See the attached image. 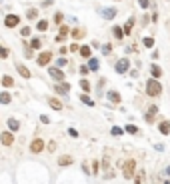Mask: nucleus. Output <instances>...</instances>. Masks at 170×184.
I'll use <instances>...</instances> for the list:
<instances>
[{
    "label": "nucleus",
    "instance_id": "25",
    "mask_svg": "<svg viewBox=\"0 0 170 184\" xmlns=\"http://www.w3.org/2000/svg\"><path fill=\"white\" fill-rule=\"evenodd\" d=\"M112 30H114V36H116L118 40H120L122 36H124V30H122V28H118V26H114V28H112Z\"/></svg>",
    "mask_w": 170,
    "mask_h": 184
},
{
    "label": "nucleus",
    "instance_id": "23",
    "mask_svg": "<svg viewBox=\"0 0 170 184\" xmlns=\"http://www.w3.org/2000/svg\"><path fill=\"white\" fill-rule=\"evenodd\" d=\"M30 46H32V48H36V50H38L40 46H42V40H40V38H32V40H30Z\"/></svg>",
    "mask_w": 170,
    "mask_h": 184
},
{
    "label": "nucleus",
    "instance_id": "43",
    "mask_svg": "<svg viewBox=\"0 0 170 184\" xmlns=\"http://www.w3.org/2000/svg\"><path fill=\"white\" fill-rule=\"evenodd\" d=\"M70 50H72V52H78V50H80V46H78V44H72V46H70Z\"/></svg>",
    "mask_w": 170,
    "mask_h": 184
},
{
    "label": "nucleus",
    "instance_id": "40",
    "mask_svg": "<svg viewBox=\"0 0 170 184\" xmlns=\"http://www.w3.org/2000/svg\"><path fill=\"white\" fill-rule=\"evenodd\" d=\"M138 4H140L142 8H148V0H138Z\"/></svg>",
    "mask_w": 170,
    "mask_h": 184
},
{
    "label": "nucleus",
    "instance_id": "27",
    "mask_svg": "<svg viewBox=\"0 0 170 184\" xmlns=\"http://www.w3.org/2000/svg\"><path fill=\"white\" fill-rule=\"evenodd\" d=\"M144 46L152 48V46H154V38H150V36H146V38H144Z\"/></svg>",
    "mask_w": 170,
    "mask_h": 184
},
{
    "label": "nucleus",
    "instance_id": "1",
    "mask_svg": "<svg viewBox=\"0 0 170 184\" xmlns=\"http://www.w3.org/2000/svg\"><path fill=\"white\" fill-rule=\"evenodd\" d=\"M160 92H162V84L156 78H152V80L146 82V94L148 96H160Z\"/></svg>",
    "mask_w": 170,
    "mask_h": 184
},
{
    "label": "nucleus",
    "instance_id": "32",
    "mask_svg": "<svg viewBox=\"0 0 170 184\" xmlns=\"http://www.w3.org/2000/svg\"><path fill=\"white\" fill-rule=\"evenodd\" d=\"M0 58H8V50L4 46H0Z\"/></svg>",
    "mask_w": 170,
    "mask_h": 184
},
{
    "label": "nucleus",
    "instance_id": "18",
    "mask_svg": "<svg viewBox=\"0 0 170 184\" xmlns=\"http://www.w3.org/2000/svg\"><path fill=\"white\" fill-rule=\"evenodd\" d=\"M8 126H10V130H18V128H20V122L16 120V118H10V120H8Z\"/></svg>",
    "mask_w": 170,
    "mask_h": 184
},
{
    "label": "nucleus",
    "instance_id": "37",
    "mask_svg": "<svg viewBox=\"0 0 170 184\" xmlns=\"http://www.w3.org/2000/svg\"><path fill=\"white\" fill-rule=\"evenodd\" d=\"M72 36H74V38L78 40V38H80V36H82V30H78V28H76V30H74V32H72Z\"/></svg>",
    "mask_w": 170,
    "mask_h": 184
},
{
    "label": "nucleus",
    "instance_id": "28",
    "mask_svg": "<svg viewBox=\"0 0 170 184\" xmlns=\"http://www.w3.org/2000/svg\"><path fill=\"white\" fill-rule=\"evenodd\" d=\"M80 100H82L84 104H86V106H94V104H92V100H90V98H88L86 94H82V96H80Z\"/></svg>",
    "mask_w": 170,
    "mask_h": 184
},
{
    "label": "nucleus",
    "instance_id": "17",
    "mask_svg": "<svg viewBox=\"0 0 170 184\" xmlns=\"http://www.w3.org/2000/svg\"><path fill=\"white\" fill-rule=\"evenodd\" d=\"M36 28H38L40 32H44V30H48V20H38V24H36Z\"/></svg>",
    "mask_w": 170,
    "mask_h": 184
},
{
    "label": "nucleus",
    "instance_id": "2",
    "mask_svg": "<svg viewBox=\"0 0 170 184\" xmlns=\"http://www.w3.org/2000/svg\"><path fill=\"white\" fill-rule=\"evenodd\" d=\"M134 172H136V162L130 158V160H126V162L122 164V174H124V178H132Z\"/></svg>",
    "mask_w": 170,
    "mask_h": 184
},
{
    "label": "nucleus",
    "instance_id": "15",
    "mask_svg": "<svg viewBox=\"0 0 170 184\" xmlns=\"http://www.w3.org/2000/svg\"><path fill=\"white\" fill-rule=\"evenodd\" d=\"M88 68H90V70H94V72H96L98 68H100V62H98L96 58H90V62H88Z\"/></svg>",
    "mask_w": 170,
    "mask_h": 184
},
{
    "label": "nucleus",
    "instance_id": "45",
    "mask_svg": "<svg viewBox=\"0 0 170 184\" xmlns=\"http://www.w3.org/2000/svg\"><path fill=\"white\" fill-rule=\"evenodd\" d=\"M56 148V142H48V150H54Z\"/></svg>",
    "mask_w": 170,
    "mask_h": 184
},
{
    "label": "nucleus",
    "instance_id": "21",
    "mask_svg": "<svg viewBox=\"0 0 170 184\" xmlns=\"http://www.w3.org/2000/svg\"><path fill=\"white\" fill-rule=\"evenodd\" d=\"M108 100H112V102H120V94L118 92H108Z\"/></svg>",
    "mask_w": 170,
    "mask_h": 184
},
{
    "label": "nucleus",
    "instance_id": "16",
    "mask_svg": "<svg viewBox=\"0 0 170 184\" xmlns=\"http://www.w3.org/2000/svg\"><path fill=\"white\" fill-rule=\"evenodd\" d=\"M10 100H12V98H10L8 92H0V102H2V104H10Z\"/></svg>",
    "mask_w": 170,
    "mask_h": 184
},
{
    "label": "nucleus",
    "instance_id": "44",
    "mask_svg": "<svg viewBox=\"0 0 170 184\" xmlns=\"http://www.w3.org/2000/svg\"><path fill=\"white\" fill-rule=\"evenodd\" d=\"M54 20H56V22H62V14H60V12H58V14L54 16Z\"/></svg>",
    "mask_w": 170,
    "mask_h": 184
},
{
    "label": "nucleus",
    "instance_id": "19",
    "mask_svg": "<svg viewBox=\"0 0 170 184\" xmlns=\"http://www.w3.org/2000/svg\"><path fill=\"white\" fill-rule=\"evenodd\" d=\"M150 72H152V76H154V78L162 76V70H160L158 66H156V64H152V66H150Z\"/></svg>",
    "mask_w": 170,
    "mask_h": 184
},
{
    "label": "nucleus",
    "instance_id": "12",
    "mask_svg": "<svg viewBox=\"0 0 170 184\" xmlns=\"http://www.w3.org/2000/svg\"><path fill=\"white\" fill-rule=\"evenodd\" d=\"M54 90L58 92V94H68V90H70V86H68V84L64 82V84H58V86H54Z\"/></svg>",
    "mask_w": 170,
    "mask_h": 184
},
{
    "label": "nucleus",
    "instance_id": "46",
    "mask_svg": "<svg viewBox=\"0 0 170 184\" xmlns=\"http://www.w3.org/2000/svg\"><path fill=\"white\" fill-rule=\"evenodd\" d=\"M166 174H170V166H168V168H166Z\"/></svg>",
    "mask_w": 170,
    "mask_h": 184
},
{
    "label": "nucleus",
    "instance_id": "36",
    "mask_svg": "<svg viewBox=\"0 0 170 184\" xmlns=\"http://www.w3.org/2000/svg\"><path fill=\"white\" fill-rule=\"evenodd\" d=\"M142 176H144V172H138V176H136L134 184H142Z\"/></svg>",
    "mask_w": 170,
    "mask_h": 184
},
{
    "label": "nucleus",
    "instance_id": "38",
    "mask_svg": "<svg viewBox=\"0 0 170 184\" xmlns=\"http://www.w3.org/2000/svg\"><path fill=\"white\" fill-rule=\"evenodd\" d=\"M68 134L72 136V138H78V132H76V130H74V128H70V130H68Z\"/></svg>",
    "mask_w": 170,
    "mask_h": 184
},
{
    "label": "nucleus",
    "instance_id": "13",
    "mask_svg": "<svg viewBox=\"0 0 170 184\" xmlns=\"http://www.w3.org/2000/svg\"><path fill=\"white\" fill-rule=\"evenodd\" d=\"M58 164L60 166H70V164H72V158H70V156H60V158H58Z\"/></svg>",
    "mask_w": 170,
    "mask_h": 184
},
{
    "label": "nucleus",
    "instance_id": "6",
    "mask_svg": "<svg viewBox=\"0 0 170 184\" xmlns=\"http://www.w3.org/2000/svg\"><path fill=\"white\" fill-rule=\"evenodd\" d=\"M50 60H52V54H50V52H42V54H38L36 62H38V66H48Z\"/></svg>",
    "mask_w": 170,
    "mask_h": 184
},
{
    "label": "nucleus",
    "instance_id": "30",
    "mask_svg": "<svg viewBox=\"0 0 170 184\" xmlns=\"http://www.w3.org/2000/svg\"><path fill=\"white\" fill-rule=\"evenodd\" d=\"M80 88H82L84 92H88V90H90V84H88V80H82V82H80Z\"/></svg>",
    "mask_w": 170,
    "mask_h": 184
},
{
    "label": "nucleus",
    "instance_id": "26",
    "mask_svg": "<svg viewBox=\"0 0 170 184\" xmlns=\"http://www.w3.org/2000/svg\"><path fill=\"white\" fill-rule=\"evenodd\" d=\"M26 16H28V20H32V18H36L38 16V10H34V8H30L28 12H26Z\"/></svg>",
    "mask_w": 170,
    "mask_h": 184
},
{
    "label": "nucleus",
    "instance_id": "42",
    "mask_svg": "<svg viewBox=\"0 0 170 184\" xmlns=\"http://www.w3.org/2000/svg\"><path fill=\"white\" fill-rule=\"evenodd\" d=\"M62 66H66V58H60L58 60V68H62Z\"/></svg>",
    "mask_w": 170,
    "mask_h": 184
},
{
    "label": "nucleus",
    "instance_id": "47",
    "mask_svg": "<svg viewBox=\"0 0 170 184\" xmlns=\"http://www.w3.org/2000/svg\"><path fill=\"white\" fill-rule=\"evenodd\" d=\"M164 184H170V182H164Z\"/></svg>",
    "mask_w": 170,
    "mask_h": 184
},
{
    "label": "nucleus",
    "instance_id": "8",
    "mask_svg": "<svg viewBox=\"0 0 170 184\" xmlns=\"http://www.w3.org/2000/svg\"><path fill=\"white\" fill-rule=\"evenodd\" d=\"M48 72H50V76H52L54 80H64V72H62V70H60L58 66H56V68H50Z\"/></svg>",
    "mask_w": 170,
    "mask_h": 184
},
{
    "label": "nucleus",
    "instance_id": "24",
    "mask_svg": "<svg viewBox=\"0 0 170 184\" xmlns=\"http://www.w3.org/2000/svg\"><path fill=\"white\" fill-rule=\"evenodd\" d=\"M80 54L84 58H90V46H80Z\"/></svg>",
    "mask_w": 170,
    "mask_h": 184
},
{
    "label": "nucleus",
    "instance_id": "34",
    "mask_svg": "<svg viewBox=\"0 0 170 184\" xmlns=\"http://www.w3.org/2000/svg\"><path fill=\"white\" fill-rule=\"evenodd\" d=\"M88 72H90V68L88 66H80V74H82V76H86Z\"/></svg>",
    "mask_w": 170,
    "mask_h": 184
},
{
    "label": "nucleus",
    "instance_id": "35",
    "mask_svg": "<svg viewBox=\"0 0 170 184\" xmlns=\"http://www.w3.org/2000/svg\"><path fill=\"white\" fill-rule=\"evenodd\" d=\"M20 34H22V36H28L30 34V26H24V28L20 30Z\"/></svg>",
    "mask_w": 170,
    "mask_h": 184
},
{
    "label": "nucleus",
    "instance_id": "20",
    "mask_svg": "<svg viewBox=\"0 0 170 184\" xmlns=\"http://www.w3.org/2000/svg\"><path fill=\"white\" fill-rule=\"evenodd\" d=\"M160 132L162 134H170V122H160Z\"/></svg>",
    "mask_w": 170,
    "mask_h": 184
},
{
    "label": "nucleus",
    "instance_id": "11",
    "mask_svg": "<svg viewBox=\"0 0 170 184\" xmlns=\"http://www.w3.org/2000/svg\"><path fill=\"white\" fill-rule=\"evenodd\" d=\"M48 104H50V108H54V110H62V102H60L58 98H48Z\"/></svg>",
    "mask_w": 170,
    "mask_h": 184
},
{
    "label": "nucleus",
    "instance_id": "22",
    "mask_svg": "<svg viewBox=\"0 0 170 184\" xmlns=\"http://www.w3.org/2000/svg\"><path fill=\"white\" fill-rule=\"evenodd\" d=\"M2 84H4L6 88H12V86H14V80H12L10 76H4V78H2Z\"/></svg>",
    "mask_w": 170,
    "mask_h": 184
},
{
    "label": "nucleus",
    "instance_id": "9",
    "mask_svg": "<svg viewBox=\"0 0 170 184\" xmlns=\"http://www.w3.org/2000/svg\"><path fill=\"white\" fill-rule=\"evenodd\" d=\"M16 70H18V72H20V76H22V78H30V76H32V74H30V70H28V68H26L24 66V64H16Z\"/></svg>",
    "mask_w": 170,
    "mask_h": 184
},
{
    "label": "nucleus",
    "instance_id": "39",
    "mask_svg": "<svg viewBox=\"0 0 170 184\" xmlns=\"http://www.w3.org/2000/svg\"><path fill=\"white\" fill-rule=\"evenodd\" d=\"M60 34H62V36H66V34H68V26H60Z\"/></svg>",
    "mask_w": 170,
    "mask_h": 184
},
{
    "label": "nucleus",
    "instance_id": "4",
    "mask_svg": "<svg viewBox=\"0 0 170 184\" xmlns=\"http://www.w3.org/2000/svg\"><path fill=\"white\" fill-rule=\"evenodd\" d=\"M18 24H20V16H16V14H8L4 18V26L6 28H16Z\"/></svg>",
    "mask_w": 170,
    "mask_h": 184
},
{
    "label": "nucleus",
    "instance_id": "31",
    "mask_svg": "<svg viewBox=\"0 0 170 184\" xmlns=\"http://www.w3.org/2000/svg\"><path fill=\"white\" fill-rule=\"evenodd\" d=\"M98 168H100V162L94 160V162H92V172H94V174H98Z\"/></svg>",
    "mask_w": 170,
    "mask_h": 184
},
{
    "label": "nucleus",
    "instance_id": "5",
    "mask_svg": "<svg viewBox=\"0 0 170 184\" xmlns=\"http://www.w3.org/2000/svg\"><path fill=\"white\" fill-rule=\"evenodd\" d=\"M128 68H130V62H128V58H120V60L116 62V72H118V74L128 72Z\"/></svg>",
    "mask_w": 170,
    "mask_h": 184
},
{
    "label": "nucleus",
    "instance_id": "14",
    "mask_svg": "<svg viewBox=\"0 0 170 184\" xmlns=\"http://www.w3.org/2000/svg\"><path fill=\"white\" fill-rule=\"evenodd\" d=\"M132 26H134V18H132V16H130V18H128L126 22H124V32H126V34H130Z\"/></svg>",
    "mask_w": 170,
    "mask_h": 184
},
{
    "label": "nucleus",
    "instance_id": "3",
    "mask_svg": "<svg viewBox=\"0 0 170 184\" xmlns=\"http://www.w3.org/2000/svg\"><path fill=\"white\" fill-rule=\"evenodd\" d=\"M42 150H44V140L42 138H34V140L30 142V152H32V154H40Z\"/></svg>",
    "mask_w": 170,
    "mask_h": 184
},
{
    "label": "nucleus",
    "instance_id": "33",
    "mask_svg": "<svg viewBox=\"0 0 170 184\" xmlns=\"http://www.w3.org/2000/svg\"><path fill=\"white\" fill-rule=\"evenodd\" d=\"M112 134H114V136H120V134H122V128H118V126H112Z\"/></svg>",
    "mask_w": 170,
    "mask_h": 184
},
{
    "label": "nucleus",
    "instance_id": "41",
    "mask_svg": "<svg viewBox=\"0 0 170 184\" xmlns=\"http://www.w3.org/2000/svg\"><path fill=\"white\" fill-rule=\"evenodd\" d=\"M40 122H44V124H48V122H50V118H48V116H44V114H42V116H40Z\"/></svg>",
    "mask_w": 170,
    "mask_h": 184
},
{
    "label": "nucleus",
    "instance_id": "29",
    "mask_svg": "<svg viewBox=\"0 0 170 184\" xmlns=\"http://www.w3.org/2000/svg\"><path fill=\"white\" fill-rule=\"evenodd\" d=\"M126 132H130V134H138V128H136L134 124H128L126 126Z\"/></svg>",
    "mask_w": 170,
    "mask_h": 184
},
{
    "label": "nucleus",
    "instance_id": "10",
    "mask_svg": "<svg viewBox=\"0 0 170 184\" xmlns=\"http://www.w3.org/2000/svg\"><path fill=\"white\" fill-rule=\"evenodd\" d=\"M102 16H104L106 20H112L114 16H116V8H104L102 10Z\"/></svg>",
    "mask_w": 170,
    "mask_h": 184
},
{
    "label": "nucleus",
    "instance_id": "7",
    "mask_svg": "<svg viewBox=\"0 0 170 184\" xmlns=\"http://www.w3.org/2000/svg\"><path fill=\"white\" fill-rule=\"evenodd\" d=\"M0 140H2L4 146H10L14 142V136H12V132H2V134H0Z\"/></svg>",
    "mask_w": 170,
    "mask_h": 184
}]
</instances>
